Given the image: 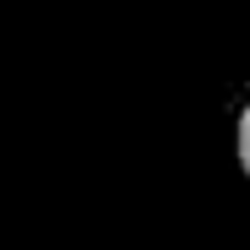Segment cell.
<instances>
[{
    "label": "cell",
    "mask_w": 250,
    "mask_h": 250,
    "mask_svg": "<svg viewBox=\"0 0 250 250\" xmlns=\"http://www.w3.org/2000/svg\"><path fill=\"white\" fill-rule=\"evenodd\" d=\"M234 142H239V169H245V180H250V98H245V109H239V131H234Z\"/></svg>",
    "instance_id": "1"
}]
</instances>
